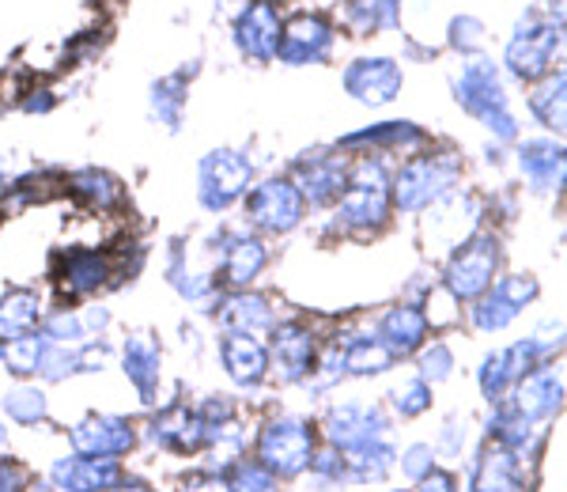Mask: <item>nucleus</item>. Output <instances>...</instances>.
Instances as JSON below:
<instances>
[{
	"instance_id": "obj_21",
	"label": "nucleus",
	"mask_w": 567,
	"mask_h": 492,
	"mask_svg": "<svg viewBox=\"0 0 567 492\" xmlns=\"http://www.w3.org/2000/svg\"><path fill=\"white\" fill-rule=\"evenodd\" d=\"M261 266H265L261 243L258 239H243V243H235L231 250H227L224 273H227V280H235V285H246L250 277H258Z\"/></svg>"
},
{
	"instance_id": "obj_22",
	"label": "nucleus",
	"mask_w": 567,
	"mask_h": 492,
	"mask_svg": "<svg viewBox=\"0 0 567 492\" xmlns=\"http://www.w3.org/2000/svg\"><path fill=\"white\" fill-rule=\"evenodd\" d=\"M481 492H515L518 489V462L515 454L507 451H496L484 459V473L477 481Z\"/></svg>"
},
{
	"instance_id": "obj_2",
	"label": "nucleus",
	"mask_w": 567,
	"mask_h": 492,
	"mask_svg": "<svg viewBox=\"0 0 567 492\" xmlns=\"http://www.w3.org/2000/svg\"><path fill=\"white\" fill-rule=\"evenodd\" d=\"M458 99L470 106L473 114L484 117L488 125H496L503 136H511V114H507V103H503V91L496 84V72L488 65H470L458 84Z\"/></svg>"
},
{
	"instance_id": "obj_5",
	"label": "nucleus",
	"mask_w": 567,
	"mask_h": 492,
	"mask_svg": "<svg viewBox=\"0 0 567 492\" xmlns=\"http://www.w3.org/2000/svg\"><path fill=\"white\" fill-rule=\"evenodd\" d=\"M303 213V194L291 182H265L250 194V216L254 224L269 227V232H288Z\"/></svg>"
},
{
	"instance_id": "obj_4",
	"label": "nucleus",
	"mask_w": 567,
	"mask_h": 492,
	"mask_svg": "<svg viewBox=\"0 0 567 492\" xmlns=\"http://www.w3.org/2000/svg\"><path fill=\"white\" fill-rule=\"evenodd\" d=\"M454 182V163H443V160H416L401 171L398 178V205L401 208H424L432 205L439 194Z\"/></svg>"
},
{
	"instance_id": "obj_24",
	"label": "nucleus",
	"mask_w": 567,
	"mask_h": 492,
	"mask_svg": "<svg viewBox=\"0 0 567 492\" xmlns=\"http://www.w3.org/2000/svg\"><path fill=\"white\" fill-rule=\"evenodd\" d=\"M344 186V167L337 160H326V163H315V167L307 171V194L315 197V202H326V197L341 194Z\"/></svg>"
},
{
	"instance_id": "obj_35",
	"label": "nucleus",
	"mask_w": 567,
	"mask_h": 492,
	"mask_svg": "<svg viewBox=\"0 0 567 492\" xmlns=\"http://www.w3.org/2000/svg\"><path fill=\"white\" fill-rule=\"evenodd\" d=\"M405 473L409 478H427V473H432V451L427 448H413L405 454Z\"/></svg>"
},
{
	"instance_id": "obj_13",
	"label": "nucleus",
	"mask_w": 567,
	"mask_h": 492,
	"mask_svg": "<svg viewBox=\"0 0 567 492\" xmlns=\"http://www.w3.org/2000/svg\"><path fill=\"white\" fill-rule=\"evenodd\" d=\"M553 42H556L553 31H529V23H526V31H518V39L511 42V53H507L511 69H515L518 76H537V72L548 65Z\"/></svg>"
},
{
	"instance_id": "obj_17",
	"label": "nucleus",
	"mask_w": 567,
	"mask_h": 492,
	"mask_svg": "<svg viewBox=\"0 0 567 492\" xmlns=\"http://www.w3.org/2000/svg\"><path fill=\"white\" fill-rule=\"evenodd\" d=\"M224 363L239 382H254V379H261V371H265V349L254 337L235 334L224 341Z\"/></svg>"
},
{
	"instance_id": "obj_11",
	"label": "nucleus",
	"mask_w": 567,
	"mask_h": 492,
	"mask_svg": "<svg viewBox=\"0 0 567 492\" xmlns=\"http://www.w3.org/2000/svg\"><path fill=\"white\" fill-rule=\"evenodd\" d=\"M239 42L254 58H269L280 50V20L272 12V4H254L239 23Z\"/></svg>"
},
{
	"instance_id": "obj_23",
	"label": "nucleus",
	"mask_w": 567,
	"mask_h": 492,
	"mask_svg": "<svg viewBox=\"0 0 567 492\" xmlns=\"http://www.w3.org/2000/svg\"><path fill=\"white\" fill-rule=\"evenodd\" d=\"M159 352H155V345L152 341H130V349H125V368H130V376L136 387L144 390V394H152V387H155V376H159Z\"/></svg>"
},
{
	"instance_id": "obj_33",
	"label": "nucleus",
	"mask_w": 567,
	"mask_h": 492,
	"mask_svg": "<svg viewBox=\"0 0 567 492\" xmlns=\"http://www.w3.org/2000/svg\"><path fill=\"white\" fill-rule=\"evenodd\" d=\"M398 409L405 417H416L420 409H427V387H424V379H416V382H409V387L398 390Z\"/></svg>"
},
{
	"instance_id": "obj_29",
	"label": "nucleus",
	"mask_w": 567,
	"mask_h": 492,
	"mask_svg": "<svg viewBox=\"0 0 567 492\" xmlns=\"http://www.w3.org/2000/svg\"><path fill=\"white\" fill-rule=\"evenodd\" d=\"M534 111L542 114L545 125H564V80L556 76V84H545L542 91L534 95Z\"/></svg>"
},
{
	"instance_id": "obj_20",
	"label": "nucleus",
	"mask_w": 567,
	"mask_h": 492,
	"mask_svg": "<svg viewBox=\"0 0 567 492\" xmlns=\"http://www.w3.org/2000/svg\"><path fill=\"white\" fill-rule=\"evenodd\" d=\"M523 171L537 186H553L564 175V156L553 144H526L523 148Z\"/></svg>"
},
{
	"instance_id": "obj_10",
	"label": "nucleus",
	"mask_w": 567,
	"mask_h": 492,
	"mask_svg": "<svg viewBox=\"0 0 567 492\" xmlns=\"http://www.w3.org/2000/svg\"><path fill=\"white\" fill-rule=\"evenodd\" d=\"M401 84V72L393 69V61H360L349 72V91L360 95L363 103H386Z\"/></svg>"
},
{
	"instance_id": "obj_14",
	"label": "nucleus",
	"mask_w": 567,
	"mask_h": 492,
	"mask_svg": "<svg viewBox=\"0 0 567 492\" xmlns=\"http://www.w3.org/2000/svg\"><path fill=\"white\" fill-rule=\"evenodd\" d=\"M424 330H427L424 311H416V307H398V311H390L386 322H382L379 341L386 345L390 352H413L416 345L424 341Z\"/></svg>"
},
{
	"instance_id": "obj_32",
	"label": "nucleus",
	"mask_w": 567,
	"mask_h": 492,
	"mask_svg": "<svg viewBox=\"0 0 567 492\" xmlns=\"http://www.w3.org/2000/svg\"><path fill=\"white\" fill-rule=\"evenodd\" d=\"M231 489L235 492H272V473L265 467H239Z\"/></svg>"
},
{
	"instance_id": "obj_36",
	"label": "nucleus",
	"mask_w": 567,
	"mask_h": 492,
	"mask_svg": "<svg viewBox=\"0 0 567 492\" xmlns=\"http://www.w3.org/2000/svg\"><path fill=\"white\" fill-rule=\"evenodd\" d=\"M20 485H23V473H20V467H12V462L0 459V492H16Z\"/></svg>"
},
{
	"instance_id": "obj_18",
	"label": "nucleus",
	"mask_w": 567,
	"mask_h": 492,
	"mask_svg": "<svg viewBox=\"0 0 567 492\" xmlns=\"http://www.w3.org/2000/svg\"><path fill=\"white\" fill-rule=\"evenodd\" d=\"M34 318H39V299L34 296L20 291V296L4 299L0 304V341H20V337H27Z\"/></svg>"
},
{
	"instance_id": "obj_25",
	"label": "nucleus",
	"mask_w": 567,
	"mask_h": 492,
	"mask_svg": "<svg viewBox=\"0 0 567 492\" xmlns=\"http://www.w3.org/2000/svg\"><path fill=\"white\" fill-rule=\"evenodd\" d=\"M72 189H76L80 197H84L87 205H95V208H110L122 197V189H117V182L114 178H106V175H99V171H87V175H76V182H72Z\"/></svg>"
},
{
	"instance_id": "obj_16",
	"label": "nucleus",
	"mask_w": 567,
	"mask_h": 492,
	"mask_svg": "<svg viewBox=\"0 0 567 492\" xmlns=\"http://www.w3.org/2000/svg\"><path fill=\"white\" fill-rule=\"evenodd\" d=\"M560 406V382L553 379V371H534L518 387V413L523 417H548Z\"/></svg>"
},
{
	"instance_id": "obj_38",
	"label": "nucleus",
	"mask_w": 567,
	"mask_h": 492,
	"mask_svg": "<svg viewBox=\"0 0 567 492\" xmlns=\"http://www.w3.org/2000/svg\"><path fill=\"white\" fill-rule=\"evenodd\" d=\"M4 440H8V432H4V428H0V448H4Z\"/></svg>"
},
{
	"instance_id": "obj_12",
	"label": "nucleus",
	"mask_w": 567,
	"mask_h": 492,
	"mask_svg": "<svg viewBox=\"0 0 567 492\" xmlns=\"http://www.w3.org/2000/svg\"><path fill=\"white\" fill-rule=\"evenodd\" d=\"M326 45H329V27L318 20V16H299V20H291L288 31H284L280 53L288 61H307V58H318Z\"/></svg>"
},
{
	"instance_id": "obj_30",
	"label": "nucleus",
	"mask_w": 567,
	"mask_h": 492,
	"mask_svg": "<svg viewBox=\"0 0 567 492\" xmlns=\"http://www.w3.org/2000/svg\"><path fill=\"white\" fill-rule=\"evenodd\" d=\"M8 417L12 421H20V424H31V421H39V417L45 413V398L39 394V390H16V394H8Z\"/></svg>"
},
{
	"instance_id": "obj_6",
	"label": "nucleus",
	"mask_w": 567,
	"mask_h": 492,
	"mask_svg": "<svg viewBox=\"0 0 567 492\" xmlns=\"http://www.w3.org/2000/svg\"><path fill=\"white\" fill-rule=\"evenodd\" d=\"M492 269H496V243L481 239V243H470L458 258H454L451 277L446 280H451V291L458 299H473L492 285Z\"/></svg>"
},
{
	"instance_id": "obj_15",
	"label": "nucleus",
	"mask_w": 567,
	"mask_h": 492,
	"mask_svg": "<svg viewBox=\"0 0 567 492\" xmlns=\"http://www.w3.org/2000/svg\"><path fill=\"white\" fill-rule=\"evenodd\" d=\"M272 352H277V363L284 368V379H299L310 363L315 341H310V334L303 330V326H284V330H277Z\"/></svg>"
},
{
	"instance_id": "obj_27",
	"label": "nucleus",
	"mask_w": 567,
	"mask_h": 492,
	"mask_svg": "<svg viewBox=\"0 0 567 492\" xmlns=\"http://www.w3.org/2000/svg\"><path fill=\"white\" fill-rule=\"evenodd\" d=\"M390 360H393V352L382 341H360L349 357H344V368H352V371H386Z\"/></svg>"
},
{
	"instance_id": "obj_34",
	"label": "nucleus",
	"mask_w": 567,
	"mask_h": 492,
	"mask_svg": "<svg viewBox=\"0 0 567 492\" xmlns=\"http://www.w3.org/2000/svg\"><path fill=\"white\" fill-rule=\"evenodd\" d=\"M446 376H451V352H446V345H432V352H424V379Z\"/></svg>"
},
{
	"instance_id": "obj_3",
	"label": "nucleus",
	"mask_w": 567,
	"mask_h": 492,
	"mask_svg": "<svg viewBox=\"0 0 567 492\" xmlns=\"http://www.w3.org/2000/svg\"><path fill=\"white\" fill-rule=\"evenodd\" d=\"M246 178H250V163L239 152H216L200 167V197L208 208H224L246 189Z\"/></svg>"
},
{
	"instance_id": "obj_31",
	"label": "nucleus",
	"mask_w": 567,
	"mask_h": 492,
	"mask_svg": "<svg viewBox=\"0 0 567 492\" xmlns=\"http://www.w3.org/2000/svg\"><path fill=\"white\" fill-rule=\"evenodd\" d=\"M39 357H42L39 337H20V341H8L4 360L12 363V371H20V376H27V371H39Z\"/></svg>"
},
{
	"instance_id": "obj_37",
	"label": "nucleus",
	"mask_w": 567,
	"mask_h": 492,
	"mask_svg": "<svg viewBox=\"0 0 567 492\" xmlns=\"http://www.w3.org/2000/svg\"><path fill=\"white\" fill-rule=\"evenodd\" d=\"M424 492H454V485H451V478H432V473H427Z\"/></svg>"
},
{
	"instance_id": "obj_19",
	"label": "nucleus",
	"mask_w": 567,
	"mask_h": 492,
	"mask_svg": "<svg viewBox=\"0 0 567 492\" xmlns=\"http://www.w3.org/2000/svg\"><path fill=\"white\" fill-rule=\"evenodd\" d=\"M106 280V258H99V254H72L65 273H61V285L72 296H84V291L99 288Z\"/></svg>"
},
{
	"instance_id": "obj_7",
	"label": "nucleus",
	"mask_w": 567,
	"mask_h": 492,
	"mask_svg": "<svg viewBox=\"0 0 567 492\" xmlns=\"http://www.w3.org/2000/svg\"><path fill=\"white\" fill-rule=\"evenodd\" d=\"M341 216L349 224H360V227H371L386 216V186H382L379 167L363 171V175L352 182V189L344 194Z\"/></svg>"
},
{
	"instance_id": "obj_1",
	"label": "nucleus",
	"mask_w": 567,
	"mask_h": 492,
	"mask_svg": "<svg viewBox=\"0 0 567 492\" xmlns=\"http://www.w3.org/2000/svg\"><path fill=\"white\" fill-rule=\"evenodd\" d=\"M261 467L280 478H291L310 462V432L299 421H280L272 428H265L261 448H258Z\"/></svg>"
},
{
	"instance_id": "obj_9",
	"label": "nucleus",
	"mask_w": 567,
	"mask_h": 492,
	"mask_svg": "<svg viewBox=\"0 0 567 492\" xmlns=\"http://www.w3.org/2000/svg\"><path fill=\"white\" fill-rule=\"evenodd\" d=\"M117 478H122V470H117L114 459H69V462H58V467H53V481L72 492L114 489Z\"/></svg>"
},
{
	"instance_id": "obj_28",
	"label": "nucleus",
	"mask_w": 567,
	"mask_h": 492,
	"mask_svg": "<svg viewBox=\"0 0 567 492\" xmlns=\"http://www.w3.org/2000/svg\"><path fill=\"white\" fill-rule=\"evenodd\" d=\"M515 311H518V304H511V299L496 288L492 299H484L477 307V326L481 330H499V326H507L511 318H515Z\"/></svg>"
},
{
	"instance_id": "obj_8",
	"label": "nucleus",
	"mask_w": 567,
	"mask_h": 492,
	"mask_svg": "<svg viewBox=\"0 0 567 492\" xmlns=\"http://www.w3.org/2000/svg\"><path fill=\"white\" fill-rule=\"evenodd\" d=\"M72 443L84 459H114V454L133 448V432L130 424L110 421V417H99V421H87L72 432Z\"/></svg>"
},
{
	"instance_id": "obj_26",
	"label": "nucleus",
	"mask_w": 567,
	"mask_h": 492,
	"mask_svg": "<svg viewBox=\"0 0 567 492\" xmlns=\"http://www.w3.org/2000/svg\"><path fill=\"white\" fill-rule=\"evenodd\" d=\"M224 318H227V322H235V326H250V330H265V326H272V311L265 307V299H258V296L231 299Z\"/></svg>"
}]
</instances>
